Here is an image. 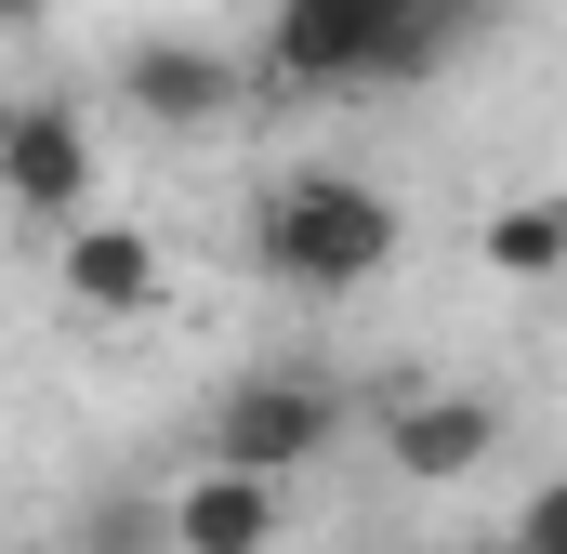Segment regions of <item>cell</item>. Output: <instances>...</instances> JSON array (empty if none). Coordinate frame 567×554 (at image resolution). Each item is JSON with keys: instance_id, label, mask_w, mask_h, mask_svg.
Instances as JSON below:
<instances>
[{"instance_id": "cell-1", "label": "cell", "mask_w": 567, "mask_h": 554, "mask_svg": "<svg viewBox=\"0 0 567 554\" xmlns=\"http://www.w3.org/2000/svg\"><path fill=\"white\" fill-rule=\"evenodd\" d=\"M488 0H278L265 66L290 93H410L475 40Z\"/></svg>"}, {"instance_id": "cell-2", "label": "cell", "mask_w": 567, "mask_h": 554, "mask_svg": "<svg viewBox=\"0 0 567 554\" xmlns=\"http://www.w3.org/2000/svg\"><path fill=\"white\" fill-rule=\"evenodd\" d=\"M251 265L290 277V290H357V277L396 265V198L357 172H278L251 212Z\"/></svg>"}, {"instance_id": "cell-3", "label": "cell", "mask_w": 567, "mask_h": 554, "mask_svg": "<svg viewBox=\"0 0 567 554\" xmlns=\"http://www.w3.org/2000/svg\"><path fill=\"white\" fill-rule=\"evenodd\" d=\"M330 435H343V397H330V383H303V370H265V383H238V397L212 410V462L303 475V462H330Z\"/></svg>"}, {"instance_id": "cell-4", "label": "cell", "mask_w": 567, "mask_h": 554, "mask_svg": "<svg viewBox=\"0 0 567 554\" xmlns=\"http://www.w3.org/2000/svg\"><path fill=\"white\" fill-rule=\"evenodd\" d=\"M488 449H502V410L462 397V383H396V397H383V462H396L410 489H462Z\"/></svg>"}, {"instance_id": "cell-5", "label": "cell", "mask_w": 567, "mask_h": 554, "mask_svg": "<svg viewBox=\"0 0 567 554\" xmlns=\"http://www.w3.org/2000/svg\"><path fill=\"white\" fill-rule=\"evenodd\" d=\"M0 198H13L27 225H80V198H93V133H80V106H13V120H0Z\"/></svg>"}, {"instance_id": "cell-6", "label": "cell", "mask_w": 567, "mask_h": 554, "mask_svg": "<svg viewBox=\"0 0 567 554\" xmlns=\"http://www.w3.org/2000/svg\"><path fill=\"white\" fill-rule=\"evenodd\" d=\"M158 529H172V554H278V475L198 462V475L158 502Z\"/></svg>"}, {"instance_id": "cell-7", "label": "cell", "mask_w": 567, "mask_h": 554, "mask_svg": "<svg viewBox=\"0 0 567 554\" xmlns=\"http://www.w3.org/2000/svg\"><path fill=\"white\" fill-rule=\"evenodd\" d=\"M120 93H133L158 133H212V120L238 106V66H225V53H198V40H145L133 66H120Z\"/></svg>"}, {"instance_id": "cell-8", "label": "cell", "mask_w": 567, "mask_h": 554, "mask_svg": "<svg viewBox=\"0 0 567 554\" xmlns=\"http://www.w3.org/2000/svg\"><path fill=\"white\" fill-rule=\"evenodd\" d=\"M66 290H80L93 317H145V304H158V238H145V225H80V238H66Z\"/></svg>"}, {"instance_id": "cell-9", "label": "cell", "mask_w": 567, "mask_h": 554, "mask_svg": "<svg viewBox=\"0 0 567 554\" xmlns=\"http://www.w3.org/2000/svg\"><path fill=\"white\" fill-rule=\"evenodd\" d=\"M488 265H502V277H555L567 265V212H555V198H515V212L488 225Z\"/></svg>"}, {"instance_id": "cell-10", "label": "cell", "mask_w": 567, "mask_h": 554, "mask_svg": "<svg viewBox=\"0 0 567 554\" xmlns=\"http://www.w3.org/2000/svg\"><path fill=\"white\" fill-rule=\"evenodd\" d=\"M80 554H172V529H158V502H106Z\"/></svg>"}, {"instance_id": "cell-11", "label": "cell", "mask_w": 567, "mask_h": 554, "mask_svg": "<svg viewBox=\"0 0 567 554\" xmlns=\"http://www.w3.org/2000/svg\"><path fill=\"white\" fill-rule=\"evenodd\" d=\"M515 542H528V554H567V489H542V502L515 515Z\"/></svg>"}, {"instance_id": "cell-12", "label": "cell", "mask_w": 567, "mask_h": 554, "mask_svg": "<svg viewBox=\"0 0 567 554\" xmlns=\"http://www.w3.org/2000/svg\"><path fill=\"white\" fill-rule=\"evenodd\" d=\"M40 13H53V0H0V27H40Z\"/></svg>"}, {"instance_id": "cell-13", "label": "cell", "mask_w": 567, "mask_h": 554, "mask_svg": "<svg viewBox=\"0 0 567 554\" xmlns=\"http://www.w3.org/2000/svg\"><path fill=\"white\" fill-rule=\"evenodd\" d=\"M475 554H528V542H475Z\"/></svg>"}]
</instances>
